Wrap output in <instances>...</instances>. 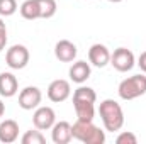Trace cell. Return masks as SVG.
Masks as SVG:
<instances>
[{"mask_svg": "<svg viewBox=\"0 0 146 144\" xmlns=\"http://www.w3.org/2000/svg\"><path fill=\"white\" fill-rule=\"evenodd\" d=\"M99 115L102 119V124L106 131L109 132H117L124 126V112L121 104H117L112 98H106L99 105Z\"/></svg>", "mask_w": 146, "mask_h": 144, "instance_id": "obj_1", "label": "cell"}, {"mask_svg": "<svg viewBox=\"0 0 146 144\" xmlns=\"http://www.w3.org/2000/svg\"><path fill=\"white\" fill-rule=\"evenodd\" d=\"M73 139L83 144H104L106 132L94 124V120H78L72 126Z\"/></svg>", "mask_w": 146, "mask_h": 144, "instance_id": "obj_2", "label": "cell"}, {"mask_svg": "<svg viewBox=\"0 0 146 144\" xmlns=\"http://www.w3.org/2000/svg\"><path fill=\"white\" fill-rule=\"evenodd\" d=\"M117 93L122 100H134L146 93V76L145 75H133L129 78H124L119 87Z\"/></svg>", "mask_w": 146, "mask_h": 144, "instance_id": "obj_3", "label": "cell"}, {"mask_svg": "<svg viewBox=\"0 0 146 144\" xmlns=\"http://www.w3.org/2000/svg\"><path fill=\"white\" fill-rule=\"evenodd\" d=\"M29 49L24 44H14L5 53V63L10 70H22L29 63Z\"/></svg>", "mask_w": 146, "mask_h": 144, "instance_id": "obj_4", "label": "cell"}, {"mask_svg": "<svg viewBox=\"0 0 146 144\" xmlns=\"http://www.w3.org/2000/svg\"><path fill=\"white\" fill-rule=\"evenodd\" d=\"M110 65L121 73H126L133 70V66L136 65L134 54L131 49L127 48H117L114 49V53H110Z\"/></svg>", "mask_w": 146, "mask_h": 144, "instance_id": "obj_5", "label": "cell"}, {"mask_svg": "<svg viewBox=\"0 0 146 144\" xmlns=\"http://www.w3.org/2000/svg\"><path fill=\"white\" fill-rule=\"evenodd\" d=\"M70 95H72V87H70V81L68 80L58 78V80L51 81L49 87H48V98L51 102H54V104L65 102Z\"/></svg>", "mask_w": 146, "mask_h": 144, "instance_id": "obj_6", "label": "cell"}, {"mask_svg": "<svg viewBox=\"0 0 146 144\" xmlns=\"http://www.w3.org/2000/svg\"><path fill=\"white\" fill-rule=\"evenodd\" d=\"M54 122H56V114H54V110L51 107L44 105V107L36 108V112L33 115V124H34L36 129L48 131V129H51L54 126Z\"/></svg>", "mask_w": 146, "mask_h": 144, "instance_id": "obj_7", "label": "cell"}, {"mask_svg": "<svg viewBox=\"0 0 146 144\" xmlns=\"http://www.w3.org/2000/svg\"><path fill=\"white\" fill-rule=\"evenodd\" d=\"M41 100H42V93L37 87H26L19 93V107L24 110L37 108Z\"/></svg>", "mask_w": 146, "mask_h": 144, "instance_id": "obj_8", "label": "cell"}, {"mask_svg": "<svg viewBox=\"0 0 146 144\" xmlns=\"http://www.w3.org/2000/svg\"><path fill=\"white\" fill-rule=\"evenodd\" d=\"M88 61L97 66V68H104L110 63V51L106 44H100V42H95L90 46L88 49Z\"/></svg>", "mask_w": 146, "mask_h": 144, "instance_id": "obj_9", "label": "cell"}, {"mask_svg": "<svg viewBox=\"0 0 146 144\" xmlns=\"http://www.w3.org/2000/svg\"><path fill=\"white\" fill-rule=\"evenodd\" d=\"M76 54H78L76 46L73 44L72 41H68V39H61L54 46V56L61 63H72V61H75Z\"/></svg>", "mask_w": 146, "mask_h": 144, "instance_id": "obj_10", "label": "cell"}, {"mask_svg": "<svg viewBox=\"0 0 146 144\" xmlns=\"http://www.w3.org/2000/svg\"><path fill=\"white\" fill-rule=\"evenodd\" d=\"M51 139L54 144H68L73 139L72 124L66 120L54 122V126L51 127Z\"/></svg>", "mask_w": 146, "mask_h": 144, "instance_id": "obj_11", "label": "cell"}, {"mask_svg": "<svg viewBox=\"0 0 146 144\" xmlns=\"http://www.w3.org/2000/svg\"><path fill=\"white\" fill-rule=\"evenodd\" d=\"M17 92H19V81L14 76V73L10 71L0 73V95L5 97V98H10Z\"/></svg>", "mask_w": 146, "mask_h": 144, "instance_id": "obj_12", "label": "cell"}, {"mask_svg": "<svg viewBox=\"0 0 146 144\" xmlns=\"http://www.w3.org/2000/svg\"><path fill=\"white\" fill-rule=\"evenodd\" d=\"M19 137V124L12 119H5L0 122V143L12 144Z\"/></svg>", "mask_w": 146, "mask_h": 144, "instance_id": "obj_13", "label": "cell"}, {"mask_svg": "<svg viewBox=\"0 0 146 144\" xmlns=\"http://www.w3.org/2000/svg\"><path fill=\"white\" fill-rule=\"evenodd\" d=\"M68 73H70V80H72L73 83L82 85V83H85L90 78L92 68H90V65L87 61H75L70 66V71Z\"/></svg>", "mask_w": 146, "mask_h": 144, "instance_id": "obj_14", "label": "cell"}, {"mask_svg": "<svg viewBox=\"0 0 146 144\" xmlns=\"http://www.w3.org/2000/svg\"><path fill=\"white\" fill-rule=\"evenodd\" d=\"M73 107L78 120H94L95 117V102L73 98Z\"/></svg>", "mask_w": 146, "mask_h": 144, "instance_id": "obj_15", "label": "cell"}, {"mask_svg": "<svg viewBox=\"0 0 146 144\" xmlns=\"http://www.w3.org/2000/svg\"><path fill=\"white\" fill-rule=\"evenodd\" d=\"M21 10V15L27 20H36V19H41V10H39V3L37 0H26L22 2V5L19 7Z\"/></svg>", "mask_w": 146, "mask_h": 144, "instance_id": "obj_16", "label": "cell"}, {"mask_svg": "<svg viewBox=\"0 0 146 144\" xmlns=\"http://www.w3.org/2000/svg\"><path fill=\"white\" fill-rule=\"evenodd\" d=\"M37 3L41 10V19H51L58 10L56 0H37Z\"/></svg>", "mask_w": 146, "mask_h": 144, "instance_id": "obj_17", "label": "cell"}, {"mask_svg": "<svg viewBox=\"0 0 146 144\" xmlns=\"http://www.w3.org/2000/svg\"><path fill=\"white\" fill-rule=\"evenodd\" d=\"M21 143L22 144H44L46 143V137L42 136V131L31 129V131H26V134L22 136Z\"/></svg>", "mask_w": 146, "mask_h": 144, "instance_id": "obj_18", "label": "cell"}, {"mask_svg": "<svg viewBox=\"0 0 146 144\" xmlns=\"http://www.w3.org/2000/svg\"><path fill=\"white\" fill-rule=\"evenodd\" d=\"M73 98H80V100H90V102H97V93L94 88L90 87H83L80 85L75 92H73Z\"/></svg>", "mask_w": 146, "mask_h": 144, "instance_id": "obj_19", "label": "cell"}, {"mask_svg": "<svg viewBox=\"0 0 146 144\" xmlns=\"http://www.w3.org/2000/svg\"><path fill=\"white\" fill-rule=\"evenodd\" d=\"M17 12V0H0V15L10 17Z\"/></svg>", "mask_w": 146, "mask_h": 144, "instance_id": "obj_20", "label": "cell"}, {"mask_svg": "<svg viewBox=\"0 0 146 144\" xmlns=\"http://www.w3.org/2000/svg\"><path fill=\"white\" fill-rule=\"evenodd\" d=\"M115 143L117 144H136L138 143V137H136V134H133L131 131H124V132H121V134L115 137Z\"/></svg>", "mask_w": 146, "mask_h": 144, "instance_id": "obj_21", "label": "cell"}, {"mask_svg": "<svg viewBox=\"0 0 146 144\" xmlns=\"http://www.w3.org/2000/svg\"><path fill=\"white\" fill-rule=\"evenodd\" d=\"M7 46V29H0V53Z\"/></svg>", "mask_w": 146, "mask_h": 144, "instance_id": "obj_22", "label": "cell"}, {"mask_svg": "<svg viewBox=\"0 0 146 144\" xmlns=\"http://www.w3.org/2000/svg\"><path fill=\"white\" fill-rule=\"evenodd\" d=\"M136 65L141 68V71H145V73H146V51L139 54V58H138V63H136Z\"/></svg>", "mask_w": 146, "mask_h": 144, "instance_id": "obj_23", "label": "cell"}, {"mask_svg": "<svg viewBox=\"0 0 146 144\" xmlns=\"http://www.w3.org/2000/svg\"><path fill=\"white\" fill-rule=\"evenodd\" d=\"M3 114H5V104H3V102L0 100V117H2Z\"/></svg>", "mask_w": 146, "mask_h": 144, "instance_id": "obj_24", "label": "cell"}, {"mask_svg": "<svg viewBox=\"0 0 146 144\" xmlns=\"http://www.w3.org/2000/svg\"><path fill=\"white\" fill-rule=\"evenodd\" d=\"M0 29H7V27H5V22H3L2 19H0Z\"/></svg>", "mask_w": 146, "mask_h": 144, "instance_id": "obj_25", "label": "cell"}, {"mask_svg": "<svg viewBox=\"0 0 146 144\" xmlns=\"http://www.w3.org/2000/svg\"><path fill=\"white\" fill-rule=\"evenodd\" d=\"M107 2H112V3H119V2H122V0H107Z\"/></svg>", "mask_w": 146, "mask_h": 144, "instance_id": "obj_26", "label": "cell"}]
</instances>
